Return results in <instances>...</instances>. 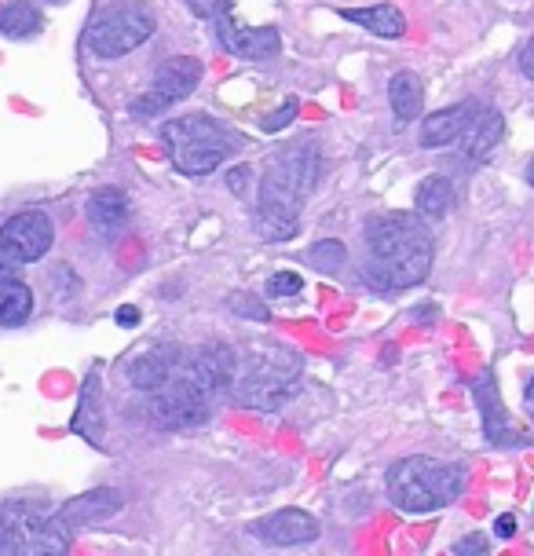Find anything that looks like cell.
Segmentation results:
<instances>
[{
    "label": "cell",
    "instance_id": "obj_28",
    "mask_svg": "<svg viewBox=\"0 0 534 556\" xmlns=\"http://www.w3.org/2000/svg\"><path fill=\"white\" fill-rule=\"evenodd\" d=\"M297 99H286V103H282V107L275 110V114H271V118H264V132H282L289 125V121L297 118Z\"/></svg>",
    "mask_w": 534,
    "mask_h": 556
},
{
    "label": "cell",
    "instance_id": "obj_35",
    "mask_svg": "<svg viewBox=\"0 0 534 556\" xmlns=\"http://www.w3.org/2000/svg\"><path fill=\"white\" fill-rule=\"evenodd\" d=\"M520 74L534 77V52H531V44H524V48H520Z\"/></svg>",
    "mask_w": 534,
    "mask_h": 556
},
{
    "label": "cell",
    "instance_id": "obj_2",
    "mask_svg": "<svg viewBox=\"0 0 534 556\" xmlns=\"http://www.w3.org/2000/svg\"><path fill=\"white\" fill-rule=\"evenodd\" d=\"M315 176H319V150L311 143L293 147L264 172L257 198V227L267 242H289L297 235V209L315 187Z\"/></svg>",
    "mask_w": 534,
    "mask_h": 556
},
{
    "label": "cell",
    "instance_id": "obj_33",
    "mask_svg": "<svg viewBox=\"0 0 534 556\" xmlns=\"http://www.w3.org/2000/svg\"><path fill=\"white\" fill-rule=\"evenodd\" d=\"M494 535L505 538V542H509V538L516 535V516H513V513L498 516V520H494Z\"/></svg>",
    "mask_w": 534,
    "mask_h": 556
},
{
    "label": "cell",
    "instance_id": "obj_13",
    "mask_svg": "<svg viewBox=\"0 0 534 556\" xmlns=\"http://www.w3.org/2000/svg\"><path fill=\"white\" fill-rule=\"evenodd\" d=\"M216 33H220V44L238 59H271L282 48L275 26H238L227 15H216Z\"/></svg>",
    "mask_w": 534,
    "mask_h": 556
},
{
    "label": "cell",
    "instance_id": "obj_5",
    "mask_svg": "<svg viewBox=\"0 0 534 556\" xmlns=\"http://www.w3.org/2000/svg\"><path fill=\"white\" fill-rule=\"evenodd\" d=\"M161 143L169 147L172 165L183 176H209L231 158V136L220 121L205 118V114H187V118L165 121Z\"/></svg>",
    "mask_w": 534,
    "mask_h": 556
},
{
    "label": "cell",
    "instance_id": "obj_11",
    "mask_svg": "<svg viewBox=\"0 0 534 556\" xmlns=\"http://www.w3.org/2000/svg\"><path fill=\"white\" fill-rule=\"evenodd\" d=\"M249 535L260 538L264 546L275 549H297V546H311L315 538L322 535L319 520L304 509H282V513H271L264 520H253L249 524Z\"/></svg>",
    "mask_w": 534,
    "mask_h": 556
},
{
    "label": "cell",
    "instance_id": "obj_15",
    "mask_svg": "<svg viewBox=\"0 0 534 556\" xmlns=\"http://www.w3.org/2000/svg\"><path fill=\"white\" fill-rule=\"evenodd\" d=\"M183 363V352L172 348V344H158V348H147L143 355H136L129 363V385H136L139 392H158L165 381H169Z\"/></svg>",
    "mask_w": 534,
    "mask_h": 556
},
{
    "label": "cell",
    "instance_id": "obj_34",
    "mask_svg": "<svg viewBox=\"0 0 534 556\" xmlns=\"http://www.w3.org/2000/svg\"><path fill=\"white\" fill-rule=\"evenodd\" d=\"M114 322H118V326H129V330H132V326H139V311L132 308V304H121V308L114 311Z\"/></svg>",
    "mask_w": 534,
    "mask_h": 556
},
{
    "label": "cell",
    "instance_id": "obj_8",
    "mask_svg": "<svg viewBox=\"0 0 534 556\" xmlns=\"http://www.w3.org/2000/svg\"><path fill=\"white\" fill-rule=\"evenodd\" d=\"M198 81H202V63L194 55H172V59H165L154 70V81L132 103V114L136 118H161L169 107H176V103H183V99L191 96L194 88H198Z\"/></svg>",
    "mask_w": 534,
    "mask_h": 556
},
{
    "label": "cell",
    "instance_id": "obj_14",
    "mask_svg": "<svg viewBox=\"0 0 534 556\" xmlns=\"http://www.w3.org/2000/svg\"><path fill=\"white\" fill-rule=\"evenodd\" d=\"M235 363L238 355L227 348V344H205V348H198V352L191 355V359H183V366H187V374L198 381V385L209 392V396H220V392H227L231 388V377H235Z\"/></svg>",
    "mask_w": 534,
    "mask_h": 556
},
{
    "label": "cell",
    "instance_id": "obj_12",
    "mask_svg": "<svg viewBox=\"0 0 534 556\" xmlns=\"http://www.w3.org/2000/svg\"><path fill=\"white\" fill-rule=\"evenodd\" d=\"M121 505H125V494L118 487H92V491L77 494L70 498L66 505H59V513H52L66 531H81V527H92V524H103L110 520L114 513H121Z\"/></svg>",
    "mask_w": 534,
    "mask_h": 556
},
{
    "label": "cell",
    "instance_id": "obj_22",
    "mask_svg": "<svg viewBox=\"0 0 534 556\" xmlns=\"http://www.w3.org/2000/svg\"><path fill=\"white\" fill-rule=\"evenodd\" d=\"M388 103H392V114H396L399 125L414 121L425 107V85L421 77L410 74V70H399L392 81H388Z\"/></svg>",
    "mask_w": 534,
    "mask_h": 556
},
{
    "label": "cell",
    "instance_id": "obj_7",
    "mask_svg": "<svg viewBox=\"0 0 534 556\" xmlns=\"http://www.w3.org/2000/svg\"><path fill=\"white\" fill-rule=\"evenodd\" d=\"M150 410L165 428H198L213 414V396L180 363V370L150 396Z\"/></svg>",
    "mask_w": 534,
    "mask_h": 556
},
{
    "label": "cell",
    "instance_id": "obj_32",
    "mask_svg": "<svg viewBox=\"0 0 534 556\" xmlns=\"http://www.w3.org/2000/svg\"><path fill=\"white\" fill-rule=\"evenodd\" d=\"M235 304H238V308H235L238 315H249V319H260V322L271 319V315H267V311L260 308V304H257V300H253V297H242V300L235 297Z\"/></svg>",
    "mask_w": 534,
    "mask_h": 556
},
{
    "label": "cell",
    "instance_id": "obj_17",
    "mask_svg": "<svg viewBox=\"0 0 534 556\" xmlns=\"http://www.w3.org/2000/svg\"><path fill=\"white\" fill-rule=\"evenodd\" d=\"M472 114H476V103H458V107H447V110H436V114H428L421 121V147H450V143H458L461 132L469 129Z\"/></svg>",
    "mask_w": 534,
    "mask_h": 556
},
{
    "label": "cell",
    "instance_id": "obj_23",
    "mask_svg": "<svg viewBox=\"0 0 534 556\" xmlns=\"http://www.w3.org/2000/svg\"><path fill=\"white\" fill-rule=\"evenodd\" d=\"M74 432L85 436L92 447H103V403H99V377L88 374L81 388V407L74 414Z\"/></svg>",
    "mask_w": 534,
    "mask_h": 556
},
{
    "label": "cell",
    "instance_id": "obj_19",
    "mask_svg": "<svg viewBox=\"0 0 534 556\" xmlns=\"http://www.w3.org/2000/svg\"><path fill=\"white\" fill-rule=\"evenodd\" d=\"M472 396H476V407H480L487 439H491V443H505V439H509V410H505V403L498 399V385H494L491 370H483L480 374V381L472 385Z\"/></svg>",
    "mask_w": 534,
    "mask_h": 556
},
{
    "label": "cell",
    "instance_id": "obj_1",
    "mask_svg": "<svg viewBox=\"0 0 534 556\" xmlns=\"http://www.w3.org/2000/svg\"><path fill=\"white\" fill-rule=\"evenodd\" d=\"M370 278L381 289H410L432 271V235L414 216L388 213L366 224Z\"/></svg>",
    "mask_w": 534,
    "mask_h": 556
},
{
    "label": "cell",
    "instance_id": "obj_3",
    "mask_svg": "<svg viewBox=\"0 0 534 556\" xmlns=\"http://www.w3.org/2000/svg\"><path fill=\"white\" fill-rule=\"evenodd\" d=\"M385 487L388 502L396 505L399 513L425 516L458 502L461 491H465V469L454 461L414 454V458H403L388 469Z\"/></svg>",
    "mask_w": 534,
    "mask_h": 556
},
{
    "label": "cell",
    "instance_id": "obj_18",
    "mask_svg": "<svg viewBox=\"0 0 534 556\" xmlns=\"http://www.w3.org/2000/svg\"><path fill=\"white\" fill-rule=\"evenodd\" d=\"M502 132H505V118L498 114V110H476L469 121V129L461 132V154L469 161H483L487 154H491L498 143H502Z\"/></svg>",
    "mask_w": 534,
    "mask_h": 556
},
{
    "label": "cell",
    "instance_id": "obj_26",
    "mask_svg": "<svg viewBox=\"0 0 534 556\" xmlns=\"http://www.w3.org/2000/svg\"><path fill=\"white\" fill-rule=\"evenodd\" d=\"M304 260H308L315 271H322V275H337V271L348 264V249H344V242H337V238H322V242H315V246L304 253Z\"/></svg>",
    "mask_w": 534,
    "mask_h": 556
},
{
    "label": "cell",
    "instance_id": "obj_24",
    "mask_svg": "<svg viewBox=\"0 0 534 556\" xmlns=\"http://www.w3.org/2000/svg\"><path fill=\"white\" fill-rule=\"evenodd\" d=\"M414 205H417V216H425V220H443L450 213V205H454V183L447 176H425V180L417 183L414 191Z\"/></svg>",
    "mask_w": 534,
    "mask_h": 556
},
{
    "label": "cell",
    "instance_id": "obj_9",
    "mask_svg": "<svg viewBox=\"0 0 534 556\" xmlns=\"http://www.w3.org/2000/svg\"><path fill=\"white\" fill-rule=\"evenodd\" d=\"M52 242H55V227L41 209H22V213L8 216V220L0 224V253H4L15 268L37 264V260L52 249Z\"/></svg>",
    "mask_w": 534,
    "mask_h": 556
},
{
    "label": "cell",
    "instance_id": "obj_30",
    "mask_svg": "<svg viewBox=\"0 0 534 556\" xmlns=\"http://www.w3.org/2000/svg\"><path fill=\"white\" fill-rule=\"evenodd\" d=\"M249 180H253V169H249V165H235V169L227 172V187H231V194H238V198L249 191Z\"/></svg>",
    "mask_w": 534,
    "mask_h": 556
},
{
    "label": "cell",
    "instance_id": "obj_10",
    "mask_svg": "<svg viewBox=\"0 0 534 556\" xmlns=\"http://www.w3.org/2000/svg\"><path fill=\"white\" fill-rule=\"evenodd\" d=\"M8 556H66L70 535L55 516H22L8 520Z\"/></svg>",
    "mask_w": 534,
    "mask_h": 556
},
{
    "label": "cell",
    "instance_id": "obj_20",
    "mask_svg": "<svg viewBox=\"0 0 534 556\" xmlns=\"http://www.w3.org/2000/svg\"><path fill=\"white\" fill-rule=\"evenodd\" d=\"M33 311V293L19 278V268L0 271V326H22Z\"/></svg>",
    "mask_w": 534,
    "mask_h": 556
},
{
    "label": "cell",
    "instance_id": "obj_16",
    "mask_svg": "<svg viewBox=\"0 0 534 556\" xmlns=\"http://www.w3.org/2000/svg\"><path fill=\"white\" fill-rule=\"evenodd\" d=\"M85 216L96 235L103 238L121 235L125 224H129V194L118 191V187H99L85 202Z\"/></svg>",
    "mask_w": 534,
    "mask_h": 556
},
{
    "label": "cell",
    "instance_id": "obj_29",
    "mask_svg": "<svg viewBox=\"0 0 534 556\" xmlns=\"http://www.w3.org/2000/svg\"><path fill=\"white\" fill-rule=\"evenodd\" d=\"M454 556H491V542L487 535H465L461 542H454Z\"/></svg>",
    "mask_w": 534,
    "mask_h": 556
},
{
    "label": "cell",
    "instance_id": "obj_31",
    "mask_svg": "<svg viewBox=\"0 0 534 556\" xmlns=\"http://www.w3.org/2000/svg\"><path fill=\"white\" fill-rule=\"evenodd\" d=\"M187 8L198 15V19H216L224 11V0H187Z\"/></svg>",
    "mask_w": 534,
    "mask_h": 556
},
{
    "label": "cell",
    "instance_id": "obj_27",
    "mask_svg": "<svg viewBox=\"0 0 534 556\" xmlns=\"http://www.w3.org/2000/svg\"><path fill=\"white\" fill-rule=\"evenodd\" d=\"M304 293V278L297 271H275V275L267 278V297H300Z\"/></svg>",
    "mask_w": 534,
    "mask_h": 556
},
{
    "label": "cell",
    "instance_id": "obj_36",
    "mask_svg": "<svg viewBox=\"0 0 534 556\" xmlns=\"http://www.w3.org/2000/svg\"><path fill=\"white\" fill-rule=\"evenodd\" d=\"M8 538H11V531H8V520L0 516V556L8 553Z\"/></svg>",
    "mask_w": 534,
    "mask_h": 556
},
{
    "label": "cell",
    "instance_id": "obj_21",
    "mask_svg": "<svg viewBox=\"0 0 534 556\" xmlns=\"http://www.w3.org/2000/svg\"><path fill=\"white\" fill-rule=\"evenodd\" d=\"M344 19L355 22V26H366L374 37H385V41H396L406 33V19L396 4H370V8H344Z\"/></svg>",
    "mask_w": 534,
    "mask_h": 556
},
{
    "label": "cell",
    "instance_id": "obj_4",
    "mask_svg": "<svg viewBox=\"0 0 534 556\" xmlns=\"http://www.w3.org/2000/svg\"><path fill=\"white\" fill-rule=\"evenodd\" d=\"M300 381V355L282 344H257L249 348L246 359L235 363L231 388L238 407L249 410H278L293 399Z\"/></svg>",
    "mask_w": 534,
    "mask_h": 556
},
{
    "label": "cell",
    "instance_id": "obj_25",
    "mask_svg": "<svg viewBox=\"0 0 534 556\" xmlns=\"http://www.w3.org/2000/svg\"><path fill=\"white\" fill-rule=\"evenodd\" d=\"M37 30H41V15H37L30 0H11L8 8L0 11V33L8 41H26Z\"/></svg>",
    "mask_w": 534,
    "mask_h": 556
},
{
    "label": "cell",
    "instance_id": "obj_6",
    "mask_svg": "<svg viewBox=\"0 0 534 556\" xmlns=\"http://www.w3.org/2000/svg\"><path fill=\"white\" fill-rule=\"evenodd\" d=\"M150 33H154V11L139 0H129V4H114L99 19L88 22L85 44L99 59H121V55L136 52L139 44H147Z\"/></svg>",
    "mask_w": 534,
    "mask_h": 556
}]
</instances>
